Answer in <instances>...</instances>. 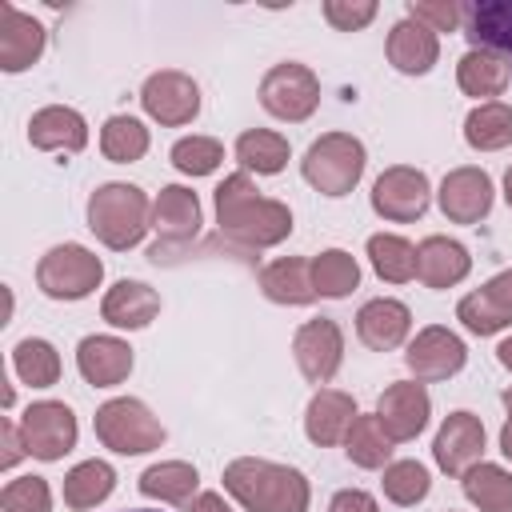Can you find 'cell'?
Masks as SVG:
<instances>
[{
	"label": "cell",
	"mask_w": 512,
	"mask_h": 512,
	"mask_svg": "<svg viewBox=\"0 0 512 512\" xmlns=\"http://www.w3.org/2000/svg\"><path fill=\"white\" fill-rule=\"evenodd\" d=\"M216 224L224 236L240 240L244 248H272L288 240L292 212L288 204L260 196L256 184L244 172H236V176H224L216 188Z\"/></svg>",
	"instance_id": "1"
},
{
	"label": "cell",
	"mask_w": 512,
	"mask_h": 512,
	"mask_svg": "<svg viewBox=\"0 0 512 512\" xmlns=\"http://www.w3.org/2000/svg\"><path fill=\"white\" fill-rule=\"evenodd\" d=\"M224 488L236 496L240 508L248 512H308V480L304 472L256 456H240L224 468Z\"/></svg>",
	"instance_id": "2"
},
{
	"label": "cell",
	"mask_w": 512,
	"mask_h": 512,
	"mask_svg": "<svg viewBox=\"0 0 512 512\" xmlns=\"http://www.w3.org/2000/svg\"><path fill=\"white\" fill-rule=\"evenodd\" d=\"M148 216H152L148 192L136 188V184L112 180V184H100L88 196V228L96 232L100 244H108L116 252H128L144 240V232L152 228Z\"/></svg>",
	"instance_id": "3"
},
{
	"label": "cell",
	"mask_w": 512,
	"mask_h": 512,
	"mask_svg": "<svg viewBox=\"0 0 512 512\" xmlns=\"http://www.w3.org/2000/svg\"><path fill=\"white\" fill-rule=\"evenodd\" d=\"M364 164H368V156H364V144L356 136H348V132H324L320 140L308 144V152L300 160V172H304V180L316 192H324V196H348L360 184Z\"/></svg>",
	"instance_id": "4"
},
{
	"label": "cell",
	"mask_w": 512,
	"mask_h": 512,
	"mask_svg": "<svg viewBox=\"0 0 512 512\" xmlns=\"http://www.w3.org/2000/svg\"><path fill=\"white\" fill-rule=\"evenodd\" d=\"M92 424H96V440L120 456H140L164 444V424L148 412L144 400H132V396H116L100 404Z\"/></svg>",
	"instance_id": "5"
},
{
	"label": "cell",
	"mask_w": 512,
	"mask_h": 512,
	"mask_svg": "<svg viewBox=\"0 0 512 512\" xmlns=\"http://www.w3.org/2000/svg\"><path fill=\"white\" fill-rule=\"evenodd\" d=\"M104 276V264L84 244H56L36 264V284L52 300H84Z\"/></svg>",
	"instance_id": "6"
},
{
	"label": "cell",
	"mask_w": 512,
	"mask_h": 512,
	"mask_svg": "<svg viewBox=\"0 0 512 512\" xmlns=\"http://www.w3.org/2000/svg\"><path fill=\"white\" fill-rule=\"evenodd\" d=\"M260 104L276 120L300 124L320 104V80H316V72L308 64L284 60V64H276V68L264 72V80H260Z\"/></svg>",
	"instance_id": "7"
},
{
	"label": "cell",
	"mask_w": 512,
	"mask_h": 512,
	"mask_svg": "<svg viewBox=\"0 0 512 512\" xmlns=\"http://www.w3.org/2000/svg\"><path fill=\"white\" fill-rule=\"evenodd\" d=\"M428 200H432L428 176L420 168H408V164L384 168L376 176V184H372V208H376V216L396 220V224L420 220L428 212Z\"/></svg>",
	"instance_id": "8"
},
{
	"label": "cell",
	"mask_w": 512,
	"mask_h": 512,
	"mask_svg": "<svg viewBox=\"0 0 512 512\" xmlns=\"http://www.w3.org/2000/svg\"><path fill=\"white\" fill-rule=\"evenodd\" d=\"M20 436L36 460H60L76 448V416L60 400H36L20 416Z\"/></svg>",
	"instance_id": "9"
},
{
	"label": "cell",
	"mask_w": 512,
	"mask_h": 512,
	"mask_svg": "<svg viewBox=\"0 0 512 512\" xmlns=\"http://www.w3.org/2000/svg\"><path fill=\"white\" fill-rule=\"evenodd\" d=\"M140 104L152 120L168 124V128H180V124H192L196 112H200V84L176 68H164V72H152L140 88Z\"/></svg>",
	"instance_id": "10"
},
{
	"label": "cell",
	"mask_w": 512,
	"mask_h": 512,
	"mask_svg": "<svg viewBox=\"0 0 512 512\" xmlns=\"http://www.w3.org/2000/svg\"><path fill=\"white\" fill-rule=\"evenodd\" d=\"M292 352H296V364H300L308 384H328L340 372V360H344L340 324L328 320V316L300 324L296 336H292Z\"/></svg>",
	"instance_id": "11"
},
{
	"label": "cell",
	"mask_w": 512,
	"mask_h": 512,
	"mask_svg": "<svg viewBox=\"0 0 512 512\" xmlns=\"http://www.w3.org/2000/svg\"><path fill=\"white\" fill-rule=\"evenodd\" d=\"M464 360H468L464 340L456 332L440 328V324L416 332V340L404 352V364H408V372L416 380H448V376H456L464 368Z\"/></svg>",
	"instance_id": "12"
},
{
	"label": "cell",
	"mask_w": 512,
	"mask_h": 512,
	"mask_svg": "<svg viewBox=\"0 0 512 512\" xmlns=\"http://www.w3.org/2000/svg\"><path fill=\"white\" fill-rule=\"evenodd\" d=\"M428 416H432V400L424 392V384L416 380H400V384H388L380 392V404H376V420L384 424V432L400 444V440H416L424 428H428Z\"/></svg>",
	"instance_id": "13"
},
{
	"label": "cell",
	"mask_w": 512,
	"mask_h": 512,
	"mask_svg": "<svg viewBox=\"0 0 512 512\" xmlns=\"http://www.w3.org/2000/svg\"><path fill=\"white\" fill-rule=\"evenodd\" d=\"M484 452V424L472 412H448L436 440H432V456L448 476H464L472 464H480Z\"/></svg>",
	"instance_id": "14"
},
{
	"label": "cell",
	"mask_w": 512,
	"mask_h": 512,
	"mask_svg": "<svg viewBox=\"0 0 512 512\" xmlns=\"http://www.w3.org/2000/svg\"><path fill=\"white\" fill-rule=\"evenodd\" d=\"M436 196H440V212L452 224H476L492 208V176L484 168H452Z\"/></svg>",
	"instance_id": "15"
},
{
	"label": "cell",
	"mask_w": 512,
	"mask_h": 512,
	"mask_svg": "<svg viewBox=\"0 0 512 512\" xmlns=\"http://www.w3.org/2000/svg\"><path fill=\"white\" fill-rule=\"evenodd\" d=\"M44 52V24L20 12L16 4H0V68L24 72Z\"/></svg>",
	"instance_id": "16"
},
{
	"label": "cell",
	"mask_w": 512,
	"mask_h": 512,
	"mask_svg": "<svg viewBox=\"0 0 512 512\" xmlns=\"http://www.w3.org/2000/svg\"><path fill=\"white\" fill-rule=\"evenodd\" d=\"M408 328H412V312H408V304H400V300H392V296H376V300H368V304L356 312V336H360L372 352H392V348H400L404 336H408Z\"/></svg>",
	"instance_id": "17"
},
{
	"label": "cell",
	"mask_w": 512,
	"mask_h": 512,
	"mask_svg": "<svg viewBox=\"0 0 512 512\" xmlns=\"http://www.w3.org/2000/svg\"><path fill=\"white\" fill-rule=\"evenodd\" d=\"M28 144L40 152H80L88 144V124L76 108L52 104L28 120Z\"/></svg>",
	"instance_id": "18"
},
{
	"label": "cell",
	"mask_w": 512,
	"mask_h": 512,
	"mask_svg": "<svg viewBox=\"0 0 512 512\" xmlns=\"http://www.w3.org/2000/svg\"><path fill=\"white\" fill-rule=\"evenodd\" d=\"M76 368L88 384L112 388L132 372V348L116 336H84L76 348Z\"/></svg>",
	"instance_id": "19"
},
{
	"label": "cell",
	"mask_w": 512,
	"mask_h": 512,
	"mask_svg": "<svg viewBox=\"0 0 512 512\" xmlns=\"http://www.w3.org/2000/svg\"><path fill=\"white\" fill-rule=\"evenodd\" d=\"M356 420V400L348 392H336V388H320L312 400H308V412H304V432L312 444L320 448H332L348 436Z\"/></svg>",
	"instance_id": "20"
},
{
	"label": "cell",
	"mask_w": 512,
	"mask_h": 512,
	"mask_svg": "<svg viewBox=\"0 0 512 512\" xmlns=\"http://www.w3.org/2000/svg\"><path fill=\"white\" fill-rule=\"evenodd\" d=\"M152 228L160 232L164 244H184L200 232V200L196 192L180 188V184H168L160 188L156 204H152ZM156 240V244H160Z\"/></svg>",
	"instance_id": "21"
},
{
	"label": "cell",
	"mask_w": 512,
	"mask_h": 512,
	"mask_svg": "<svg viewBox=\"0 0 512 512\" xmlns=\"http://www.w3.org/2000/svg\"><path fill=\"white\" fill-rule=\"evenodd\" d=\"M472 268V256L460 240H448V236H428L420 240L416 248V276L428 284V288H452L468 276Z\"/></svg>",
	"instance_id": "22"
},
{
	"label": "cell",
	"mask_w": 512,
	"mask_h": 512,
	"mask_svg": "<svg viewBox=\"0 0 512 512\" xmlns=\"http://www.w3.org/2000/svg\"><path fill=\"white\" fill-rule=\"evenodd\" d=\"M440 56V40L432 28H424L420 20H400L388 32V60L396 72L404 76H424Z\"/></svg>",
	"instance_id": "23"
},
{
	"label": "cell",
	"mask_w": 512,
	"mask_h": 512,
	"mask_svg": "<svg viewBox=\"0 0 512 512\" xmlns=\"http://www.w3.org/2000/svg\"><path fill=\"white\" fill-rule=\"evenodd\" d=\"M160 312V296L140 284V280H120L108 288L104 304H100V316L112 324V328H144L152 324Z\"/></svg>",
	"instance_id": "24"
},
{
	"label": "cell",
	"mask_w": 512,
	"mask_h": 512,
	"mask_svg": "<svg viewBox=\"0 0 512 512\" xmlns=\"http://www.w3.org/2000/svg\"><path fill=\"white\" fill-rule=\"evenodd\" d=\"M456 80H460L464 96H476V100L484 96V104H488V96H500V92L508 88V80H512V64H508V56H500V52L472 48V52L460 56V64H456Z\"/></svg>",
	"instance_id": "25"
},
{
	"label": "cell",
	"mask_w": 512,
	"mask_h": 512,
	"mask_svg": "<svg viewBox=\"0 0 512 512\" xmlns=\"http://www.w3.org/2000/svg\"><path fill=\"white\" fill-rule=\"evenodd\" d=\"M464 20H468V40L476 48L512 56V0L472 4V8H464Z\"/></svg>",
	"instance_id": "26"
},
{
	"label": "cell",
	"mask_w": 512,
	"mask_h": 512,
	"mask_svg": "<svg viewBox=\"0 0 512 512\" xmlns=\"http://www.w3.org/2000/svg\"><path fill=\"white\" fill-rule=\"evenodd\" d=\"M260 288H264V296L276 300V304H312V300H316L312 264L300 260V256L272 260V264L260 272Z\"/></svg>",
	"instance_id": "27"
},
{
	"label": "cell",
	"mask_w": 512,
	"mask_h": 512,
	"mask_svg": "<svg viewBox=\"0 0 512 512\" xmlns=\"http://www.w3.org/2000/svg\"><path fill=\"white\" fill-rule=\"evenodd\" d=\"M196 484H200V476L184 460H160V464L144 468V476H140V492L160 504H188Z\"/></svg>",
	"instance_id": "28"
},
{
	"label": "cell",
	"mask_w": 512,
	"mask_h": 512,
	"mask_svg": "<svg viewBox=\"0 0 512 512\" xmlns=\"http://www.w3.org/2000/svg\"><path fill=\"white\" fill-rule=\"evenodd\" d=\"M112 488H116V468L104 460H84L64 476V504L84 512V508H96L100 500H108Z\"/></svg>",
	"instance_id": "29"
},
{
	"label": "cell",
	"mask_w": 512,
	"mask_h": 512,
	"mask_svg": "<svg viewBox=\"0 0 512 512\" xmlns=\"http://www.w3.org/2000/svg\"><path fill=\"white\" fill-rule=\"evenodd\" d=\"M464 140L476 148V152H500L512 144V108L500 104V100H488V104H476L464 120Z\"/></svg>",
	"instance_id": "30"
},
{
	"label": "cell",
	"mask_w": 512,
	"mask_h": 512,
	"mask_svg": "<svg viewBox=\"0 0 512 512\" xmlns=\"http://www.w3.org/2000/svg\"><path fill=\"white\" fill-rule=\"evenodd\" d=\"M464 496L480 512H512V472L480 460L464 472Z\"/></svg>",
	"instance_id": "31"
},
{
	"label": "cell",
	"mask_w": 512,
	"mask_h": 512,
	"mask_svg": "<svg viewBox=\"0 0 512 512\" xmlns=\"http://www.w3.org/2000/svg\"><path fill=\"white\" fill-rule=\"evenodd\" d=\"M236 160L256 176H276L288 164V140L268 128H248L236 140Z\"/></svg>",
	"instance_id": "32"
},
{
	"label": "cell",
	"mask_w": 512,
	"mask_h": 512,
	"mask_svg": "<svg viewBox=\"0 0 512 512\" xmlns=\"http://www.w3.org/2000/svg\"><path fill=\"white\" fill-rule=\"evenodd\" d=\"M392 444L396 440L384 432V424L376 416H356L352 428H348V436H344V452L360 468H388Z\"/></svg>",
	"instance_id": "33"
},
{
	"label": "cell",
	"mask_w": 512,
	"mask_h": 512,
	"mask_svg": "<svg viewBox=\"0 0 512 512\" xmlns=\"http://www.w3.org/2000/svg\"><path fill=\"white\" fill-rule=\"evenodd\" d=\"M356 284H360V264H356L352 252L328 248V252H320V256L312 260V288H316V296L340 300V296H348Z\"/></svg>",
	"instance_id": "34"
},
{
	"label": "cell",
	"mask_w": 512,
	"mask_h": 512,
	"mask_svg": "<svg viewBox=\"0 0 512 512\" xmlns=\"http://www.w3.org/2000/svg\"><path fill=\"white\" fill-rule=\"evenodd\" d=\"M368 260L376 268L380 280L388 284H404L416 276V248L404 240V236H392V232H376L368 240Z\"/></svg>",
	"instance_id": "35"
},
{
	"label": "cell",
	"mask_w": 512,
	"mask_h": 512,
	"mask_svg": "<svg viewBox=\"0 0 512 512\" xmlns=\"http://www.w3.org/2000/svg\"><path fill=\"white\" fill-rule=\"evenodd\" d=\"M100 152L112 164H136L148 152V128L136 116H108L100 128Z\"/></svg>",
	"instance_id": "36"
},
{
	"label": "cell",
	"mask_w": 512,
	"mask_h": 512,
	"mask_svg": "<svg viewBox=\"0 0 512 512\" xmlns=\"http://www.w3.org/2000/svg\"><path fill=\"white\" fill-rule=\"evenodd\" d=\"M12 368H16V376H20L24 384H32V388H52V384L60 380V356H56V348H52L48 340H40V336H28V340H20V344L12 348Z\"/></svg>",
	"instance_id": "37"
},
{
	"label": "cell",
	"mask_w": 512,
	"mask_h": 512,
	"mask_svg": "<svg viewBox=\"0 0 512 512\" xmlns=\"http://www.w3.org/2000/svg\"><path fill=\"white\" fill-rule=\"evenodd\" d=\"M380 484H384V496H388L392 504H400V508L420 504V500L428 496V488H432L428 468H424L420 460H396V464H388Z\"/></svg>",
	"instance_id": "38"
},
{
	"label": "cell",
	"mask_w": 512,
	"mask_h": 512,
	"mask_svg": "<svg viewBox=\"0 0 512 512\" xmlns=\"http://www.w3.org/2000/svg\"><path fill=\"white\" fill-rule=\"evenodd\" d=\"M456 316L468 332L476 336H492V332H504L512 324V308H504L496 296H488L484 288L480 292H468L460 304H456Z\"/></svg>",
	"instance_id": "39"
},
{
	"label": "cell",
	"mask_w": 512,
	"mask_h": 512,
	"mask_svg": "<svg viewBox=\"0 0 512 512\" xmlns=\"http://www.w3.org/2000/svg\"><path fill=\"white\" fill-rule=\"evenodd\" d=\"M220 160H224V148L212 136H184L172 144V164L184 176H208L220 168Z\"/></svg>",
	"instance_id": "40"
},
{
	"label": "cell",
	"mask_w": 512,
	"mask_h": 512,
	"mask_svg": "<svg viewBox=\"0 0 512 512\" xmlns=\"http://www.w3.org/2000/svg\"><path fill=\"white\" fill-rule=\"evenodd\" d=\"M4 512H52V492L44 476H20L0 492Z\"/></svg>",
	"instance_id": "41"
},
{
	"label": "cell",
	"mask_w": 512,
	"mask_h": 512,
	"mask_svg": "<svg viewBox=\"0 0 512 512\" xmlns=\"http://www.w3.org/2000/svg\"><path fill=\"white\" fill-rule=\"evenodd\" d=\"M408 20H420L432 32H456L464 20V8L452 0H412L408 4Z\"/></svg>",
	"instance_id": "42"
},
{
	"label": "cell",
	"mask_w": 512,
	"mask_h": 512,
	"mask_svg": "<svg viewBox=\"0 0 512 512\" xmlns=\"http://www.w3.org/2000/svg\"><path fill=\"white\" fill-rule=\"evenodd\" d=\"M372 16H376V4H372V0H328V4H324V20H328L332 28H340V32H356V28H364Z\"/></svg>",
	"instance_id": "43"
},
{
	"label": "cell",
	"mask_w": 512,
	"mask_h": 512,
	"mask_svg": "<svg viewBox=\"0 0 512 512\" xmlns=\"http://www.w3.org/2000/svg\"><path fill=\"white\" fill-rule=\"evenodd\" d=\"M328 512H380V508H376V500H372L368 492H360V488H344V492L332 496Z\"/></svg>",
	"instance_id": "44"
},
{
	"label": "cell",
	"mask_w": 512,
	"mask_h": 512,
	"mask_svg": "<svg viewBox=\"0 0 512 512\" xmlns=\"http://www.w3.org/2000/svg\"><path fill=\"white\" fill-rule=\"evenodd\" d=\"M0 440H4V452H0V468H12L28 448H24V436H20V428L12 424V420H4L0 424Z\"/></svg>",
	"instance_id": "45"
},
{
	"label": "cell",
	"mask_w": 512,
	"mask_h": 512,
	"mask_svg": "<svg viewBox=\"0 0 512 512\" xmlns=\"http://www.w3.org/2000/svg\"><path fill=\"white\" fill-rule=\"evenodd\" d=\"M484 292L496 296L504 308H512V268H508V272H496V276L484 284Z\"/></svg>",
	"instance_id": "46"
},
{
	"label": "cell",
	"mask_w": 512,
	"mask_h": 512,
	"mask_svg": "<svg viewBox=\"0 0 512 512\" xmlns=\"http://www.w3.org/2000/svg\"><path fill=\"white\" fill-rule=\"evenodd\" d=\"M188 512H232L228 504H224V496L220 492H200L196 500H192V508Z\"/></svg>",
	"instance_id": "47"
},
{
	"label": "cell",
	"mask_w": 512,
	"mask_h": 512,
	"mask_svg": "<svg viewBox=\"0 0 512 512\" xmlns=\"http://www.w3.org/2000/svg\"><path fill=\"white\" fill-rule=\"evenodd\" d=\"M500 452H504V456L512 460V420H508V424L500 428Z\"/></svg>",
	"instance_id": "48"
},
{
	"label": "cell",
	"mask_w": 512,
	"mask_h": 512,
	"mask_svg": "<svg viewBox=\"0 0 512 512\" xmlns=\"http://www.w3.org/2000/svg\"><path fill=\"white\" fill-rule=\"evenodd\" d=\"M496 356H500V364H504V368L512 372V336H508V340H504V344L496 348Z\"/></svg>",
	"instance_id": "49"
},
{
	"label": "cell",
	"mask_w": 512,
	"mask_h": 512,
	"mask_svg": "<svg viewBox=\"0 0 512 512\" xmlns=\"http://www.w3.org/2000/svg\"><path fill=\"white\" fill-rule=\"evenodd\" d=\"M504 200H508V208H512V168L504 172Z\"/></svg>",
	"instance_id": "50"
},
{
	"label": "cell",
	"mask_w": 512,
	"mask_h": 512,
	"mask_svg": "<svg viewBox=\"0 0 512 512\" xmlns=\"http://www.w3.org/2000/svg\"><path fill=\"white\" fill-rule=\"evenodd\" d=\"M504 404H508V412H512V388H508V392H504Z\"/></svg>",
	"instance_id": "51"
},
{
	"label": "cell",
	"mask_w": 512,
	"mask_h": 512,
	"mask_svg": "<svg viewBox=\"0 0 512 512\" xmlns=\"http://www.w3.org/2000/svg\"><path fill=\"white\" fill-rule=\"evenodd\" d=\"M124 512H152V508H124Z\"/></svg>",
	"instance_id": "52"
}]
</instances>
